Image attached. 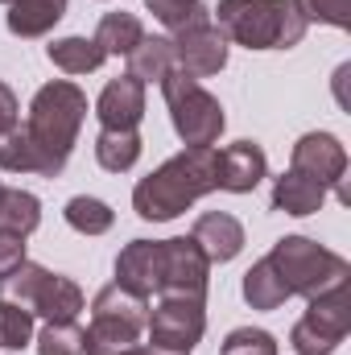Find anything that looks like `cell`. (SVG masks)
Segmentation results:
<instances>
[{
  "label": "cell",
  "instance_id": "28",
  "mask_svg": "<svg viewBox=\"0 0 351 355\" xmlns=\"http://www.w3.org/2000/svg\"><path fill=\"white\" fill-rule=\"evenodd\" d=\"M37 355H87L79 322H46L37 335Z\"/></svg>",
  "mask_w": 351,
  "mask_h": 355
},
{
  "label": "cell",
  "instance_id": "5",
  "mask_svg": "<svg viewBox=\"0 0 351 355\" xmlns=\"http://www.w3.org/2000/svg\"><path fill=\"white\" fill-rule=\"evenodd\" d=\"M268 265L277 268V277L289 289V297H318V293L343 285L351 277L348 261L339 252L323 248L310 236H281L273 244V252H268Z\"/></svg>",
  "mask_w": 351,
  "mask_h": 355
},
{
  "label": "cell",
  "instance_id": "7",
  "mask_svg": "<svg viewBox=\"0 0 351 355\" xmlns=\"http://www.w3.org/2000/svg\"><path fill=\"white\" fill-rule=\"evenodd\" d=\"M306 314L293 322L289 331V347L298 355H335L339 343L348 339L351 331V289L348 281L318 293V297H306Z\"/></svg>",
  "mask_w": 351,
  "mask_h": 355
},
{
  "label": "cell",
  "instance_id": "29",
  "mask_svg": "<svg viewBox=\"0 0 351 355\" xmlns=\"http://www.w3.org/2000/svg\"><path fill=\"white\" fill-rule=\"evenodd\" d=\"M0 170H8V174H33L37 170L33 149H29V137H25L21 124L8 128V132H0Z\"/></svg>",
  "mask_w": 351,
  "mask_h": 355
},
{
  "label": "cell",
  "instance_id": "31",
  "mask_svg": "<svg viewBox=\"0 0 351 355\" xmlns=\"http://www.w3.org/2000/svg\"><path fill=\"white\" fill-rule=\"evenodd\" d=\"M219 355H277V339L268 331H261V327H236L223 339Z\"/></svg>",
  "mask_w": 351,
  "mask_h": 355
},
{
  "label": "cell",
  "instance_id": "2",
  "mask_svg": "<svg viewBox=\"0 0 351 355\" xmlns=\"http://www.w3.org/2000/svg\"><path fill=\"white\" fill-rule=\"evenodd\" d=\"M83 120H87V91L79 83L54 79V83L37 87L33 103H29V116H25V137H29V149L37 162L33 174L58 178L67 170Z\"/></svg>",
  "mask_w": 351,
  "mask_h": 355
},
{
  "label": "cell",
  "instance_id": "3",
  "mask_svg": "<svg viewBox=\"0 0 351 355\" xmlns=\"http://www.w3.org/2000/svg\"><path fill=\"white\" fill-rule=\"evenodd\" d=\"M215 25L244 50H289L306 37V21L293 0H219Z\"/></svg>",
  "mask_w": 351,
  "mask_h": 355
},
{
  "label": "cell",
  "instance_id": "10",
  "mask_svg": "<svg viewBox=\"0 0 351 355\" xmlns=\"http://www.w3.org/2000/svg\"><path fill=\"white\" fill-rule=\"evenodd\" d=\"M211 285V261L190 236L162 240V293H182V297H207Z\"/></svg>",
  "mask_w": 351,
  "mask_h": 355
},
{
  "label": "cell",
  "instance_id": "1",
  "mask_svg": "<svg viewBox=\"0 0 351 355\" xmlns=\"http://www.w3.org/2000/svg\"><path fill=\"white\" fill-rule=\"evenodd\" d=\"M211 190H219V149L186 145L182 153H174L132 186V211L149 223H170Z\"/></svg>",
  "mask_w": 351,
  "mask_h": 355
},
{
  "label": "cell",
  "instance_id": "30",
  "mask_svg": "<svg viewBox=\"0 0 351 355\" xmlns=\"http://www.w3.org/2000/svg\"><path fill=\"white\" fill-rule=\"evenodd\" d=\"M293 8L302 12V21H318V25H335L351 29V0H293Z\"/></svg>",
  "mask_w": 351,
  "mask_h": 355
},
{
  "label": "cell",
  "instance_id": "21",
  "mask_svg": "<svg viewBox=\"0 0 351 355\" xmlns=\"http://www.w3.org/2000/svg\"><path fill=\"white\" fill-rule=\"evenodd\" d=\"M174 71V42L170 37H141V46L128 54V75L141 79L145 87L149 83H162L166 75Z\"/></svg>",
  "mask_w": 351,
  "mask_h": 355
},
{
  "label": "cell",
  "instance_id": "33",
  "mask_svg": "<svg viewBox=\"0 0 351 355\" xmlns=\"http://www.w3.org/2000/svg\"><path fill=\"white\" fill-rule=\"evenodd\" d=\"M17 116H21V103H17V95L12 87L0 79V132H8V128H17Z\"/></svg>",
  "mask_w": 351,
  "mask_h": 355
},
{
  "label": "cell",
  "instance_id": "14",
  "mask_svg": "<svg viewBox=\"0 0 351 355\" xmlns=\"http://www.w3.org/2000/svg\"><path fill=\"white\" fill-rule=\"evenodd\" d=\"M95 116L103 128H137L145 120V83L132 75L112 79L95 99Z\"/></svg>",
  "mask_w": 351,
  "mask_h": 355
},
{
  "label": "cell",
  "instance_id": "9",
  "mask_svg": "<svg viewBox=\"0 0 351 355\" xmlns=\"http://www.w3.org/2000/svg\"><path fill=\"white\" fill-rule=\"evenodd\" d=\"M289 170L314 178V182H323L327 190L339 194V202H351L348 186H343V174H348V149H343L339 137H331V132H306V137H298L293 149H289Z\"/></svg>",
  "mask_w": 351,
  "mask_h": 355
},
{
  "label": "cell",
  "instance_id": "6",
  "mask_svg": "<svg viewBox=\"0 0 351 355\" xmlns=\"http://www.w3.org/2000/svg\"><path fill=\"white\" fill-rule=\"evenodd\" d=\"M162 95H166V107H170V124L182 137V145H215L228 116H223V103L203 87L198 79H190L186 71H170L162 79Z\"/></svg>",
  "mask_w": 351,
  "mask_h": 355
},
{
  "label": "cell",
  "instance_id": "34",
  "mask_svg": "<svg viewBox=\"0 0 351 355\" xmlns=\"http://www.w3.org/2000/svg\"><path fill=\"white\" fill-rule=\"evenodd\" d=\"M132 355H182V352H166V347H153V343L145 347V343H141V347H137Z\"/></svg>",
  "mask_w": 351,
  "mask_h": 355
},
{
  "label": "cell",
  "instance_id": "4",
  "mask_svg": "<svg viewBox=\"0 0 351 355\" xmlns=\"http://www.w3.org/2000/svg\"><path fill=\"white\" fill-rule=\"evenodd\" d=\"M145 322H149V297H137L116 281L103 285L91 302V327L83 331L87 355H132L141 347Z\"/></svg>",
  "mask_w": 351,
  "mask_h": 355
},
{
  "label": "cell",
  "instance_id": "11",
  "mask_svg": "<svg viewBox=\"0 0 351 355\" xmlns=\"http://www.w3.org/2000/svg\"><path fill=\"white\" fill-rule=\"evenodd\" d=\"M228 50L232 42L223 37V29L215 21H203V25H190L174 33V67L186 71L190 79H211L228 67Z\"/></svg>",
  "mask_w": 351,
  "mask_h": 355
},
{
  "label": "cell",
  "instance_id": "35",
  "mask_svg": "<svg viewBox=\"0 0 351 355\" xmlns=\"http://www.w3.org/2000/svg\"><path fill=\"white\" fill-rule=\"evenodd\" d=\"M4 190H8V186H4V182H0V202H4Z\"/></svg>",
  "mask_w": 351,
  "mask_h": 355
},
{
  "label": "cell",
  "instance_id": "18",
  "mask_svg": "<svg viewBox=\"0 0 351 355\" xmlns=\"http://www.w3.org/2000/svg\"><path fill=\"white\" fill-rule=\"evenodd\" d=\"M62 17H67V0H12L4 25L12 37H46Z\"/></svg>",
  "mask_w": 351,
  "mask_h": 355
},
{
  "label": "cell",
  "instance_id": "15",
  "mask_svg": "<svg viewBox=\"0 0 351 355\" xmlns=\"http://www.w3.org/2000/svg\"><path fill=\"white\" fill-rule=\"evenodd\" d=\"M268 174V157L257 141H236L219 149V190L228 194H252Z\"/></svg>",
  "mask_w": 351,
  "mask_h": 355
},
{
  "label": "cell",
  "instance_id": "20",
  "mask_svg": "<svg viewBox=\"0 0 351 355\" xmlns=\"http://www.w3.org/2000/svg\"><path fill=\"white\" fill-rule=\"evenodd\" d=\"M46 58H50L58 71H67V75H91V71H99V67H103V58H108V54L95 46V37L71 33V37L50 42V46H46Z\"/></svg>",
  "mask_w": 351,
  "mask_h": 355
},
{
  "label": "cell",
  "instance_id": "32",
  "mask_svg": "<svg viewBox=\"0 0 351 355\" xmlns=\"http://www.w3.org/2000/svg\"><path fill=\"white\" fill-rule=\"evenodd\" d=\"M25 265V236L0 232V277H8L12 268Z\"/></svg>",
  "mask_w": 351,
  "mask_h": 355
},
{
  "label": "cell",
  "instance_id": "19",
  "mask_svg": "<svg viewBox=\"0 0 351 355\" xmlns=\"http://www.w3.org/2000/svg\"><path fill=\"white\" fill-rule=\"evenodd\" d=\"M95 162L108 174H124L141 162V132L137 128H99L95 137Z\"/></svg>",
  "mask_w": 351,
  "mask_h": 355
},
{
  "label": "cell",
  "instance_id": "8",
  "mask_svg": "<svg viewBox=\"0 0 351 355\" xmlns=\"http://www.w3.org/2000/svg\"><path fill=\"white\" fill-rule=\"evenodd\" d=\"M149 343L166 352L190 355L194 343L207 331V297H182V293H162L157 306H149Z\"/></svg>",
  "mask_w": 351,
  "mask_h": 355
},
{
  "label": "cell",
  "instance_id": "24",
  "mask_svg": "<svg viewBox=\"0 0 351 355\" xmlns=\"http://www.w3.org/2000/svg\"><path fill=\"white\" fill-rule=\"evenodd\" d=\"M37 223H42V198L29 194V190H4V202H0V232L33 236Z\"/></svg>",
  "mask_w": 351,
  "mask_h": 355
},
{
  "label": "cell",
  "instance_id": "12",
  "mask_svg": "<svg viewBox=\"0 0 351 355\" xmlns=\"http://www.w3.org/2000/svg\"><path fill=\"white\" fill-rule=\"evenodd\" d=\"M116 285L137 293V297L162 293V240H132V244H124L120 257H116Z\"/></svg>",
  "mask_w": 351,
  "mask_h": 355
},
{
  "label": "cell",
  "instance_id": "23",
  "mask_svg": "<svg viewBox=\"0 0 351 355\" xmlns=\"http://www.w3.org/2000/svg\"><path fill=\"white\" fill-rule=\"evenodd\" d=\"M244 302L252 310H277V306L289 302V289L281 285V277H277V268L268 265V257L244 272Z\"/></svg>",
  "mask_w": 351,
  "mask_h": 355
},
{
  "label": "cell",
  "instance_id": "13",
  "mask_svg": "<svg viewBox=\"0 0 351 355\" xmlns=\"http://www.w3.org/2000/svg\"><path fill=\"white\" fill-rule=\"evenodd\" d=\"M190 240L203 248L211 265H228L244 252V223L228 211H203L190 227Z\"/></svg>",
  "mask_w": 351,
  "mask_h": 355
},
{
  "label": "cell",
  "instance_id": "27",
  "mask_svg": "<svg viewBox=\"0 0 351 355\" xmlns=\"http://www.w3.org/2000/svg\"><path fill=\"white\" fill-rule=\"evenodd\" d=\"M33 343V314L17 302L0 297V347L4 352H25Z\"/></svg>",
  "mask_w": 351,
  "mask_h": 355
},
{
  "label": "cell",
  "instance_id": "25",
  "mask_svg": "<svg viewBox=\"0 0 351 355\" xmlns=\"http://www.w3.org/2000/svg\"><path fill=\"white\" fill-rule=\"evenodd\" d=\"M62 215H67V223H71L79 236H103V232H112V223H116V211H112L103 198H91V194H75Z\"/></svg>",
  "mask_w": 351,
  "mask_h": 355
},
{
  "label": "cell",
  "instance_id": "26",
  "mask_svg": "<svg viewBox=\"0 0 351 355\" xmlns=\"http://www.w3.org/2000/svg\"><path fill=\"white\" fill-rule=\"evenodd\" d=\"M145 8H149L170 33H182V29H190V25L211 21V8H207L203 0H145Z\"/></svg>",
  "mask_w": 351,
  "mask_h": 355
},
{
  "label": "cell",
  "instance_id": "36",
  "mask_svg": "<svg viewBox=\"0 0 351 355\" xmlns=\"http://www.w3.org/2000/svg\"><path fill=\"white\" fill-rule=\"evenodd\" d=\"M0 4H12V0H0Z\"/></svg>",
  "mask_w": 351,
  "mask_h": 355
},
{
  "label": "cell",
  "instance_id": "22",
  "mask_svg": "<svg viewBox=\"0 0 351 355\" xmlns=\"http://www.w3.org/2000/svg\"><path fill=\"white\" fill-rule=\"evenodd\" d=\"M141 37H145V25H141L137 12H103V17H99L95 46H99L103 54H124V58H128V54L141 46Z\"/></svg>",
  "mask_w": 351,
  "mask_h": 355
},
{
  "label": "cell",
  "instance_id": "16",
  "mask_svg": "<svg viewBox=\"0 0 351 355\" xmlns=\"http://www.w3.org/2000/svg\"><path fill=\"white\" fill-rule=\"evenodd\" d=\"M87 306L79 281L62 277V272H46L37 297H33V318H46V322H75L79 310Z\"/></svg>",
  "mask_w": 351,
  "mask_h": 355
},
{
  "label": "cell",
  "instance_id": "17",
  "mask_svg": "<svg viewBox=\"0 0 351 355\" xmlns=\"http://www.w3.org/2000/svg\"><path fill=\"white\" fill-rule=\"evenodd\" d=\"M327 202V186L314 182V178L298 174V170H285L281 178H273V211H285V215H318Z\"/></svg>",
  "mask_w": 351,
  "mask_h": 355
}]
</instances>
